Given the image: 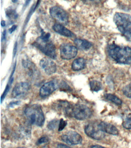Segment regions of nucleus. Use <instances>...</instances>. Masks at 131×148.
I'll list each match as a JSON object with an SVG mask.
<instances>
[{
  "label": "nucleus",
  "instance_id": "2",
  "mask_svg": "<svg viewBox=\"0 0 131 148\" xmlns=\"http://www.w3.org/2000/svg\"><path fill=\"white\" fill-rule=\"evenodd\" d=\"M114 22L123 35L131 42V16L124 13L117 12L113 17Z\"/></svg>",
  "mask_w": 131,
  "mask_h": 148
},
{
  "label": "nucleus",
  "instance_id": "12",
  "mask_svg": "<svg viewBox=\"0 0 131 148\" xmlns=\"http://www.w3.org/2000/svg\"><path fill=\"white\" fill-rule=\"evenodd\" d=\"M57 88V83L54 81H51L43 84L40 89V96L42 98H45L50 95Z\"/></svg>",
  "mask_w": 131,
  "mask_h": 148
},
{
  "label": "nucleus",
  "instance_id": "27",
  "mask_svg": "<svg viewBox=\"0 0 131 148\" xmlns=\"http://www.w3.org/2000/svg\"><path fill=\"white\" fill-rule=\"evenodd\" d=\"M10 89V84H8L5 88L4 92H3V94L2 95L1 97V103H2L3 101L4 100V98L6 97V95H7L8 92H9V90Z\"/></svg>",
  "mask_w": 131,
  "mask_h": 148
},
{
  "label": "nucleus",
  "instance_id": "18",
  "mask_svg": "<svg viewBox=\"0 0 131 148\" xmlns=\"http://www.w3.org/2000/svg\"><path fill=\"white\" fill-rule=\"evenodd\" d=\"M105 97L107 100L114 103L117 105H121L122 103V101L118 97L111 94H107L105 95Z\"/></svg>",
  "mask_w": 131,
  "mask_h": 148
},
{
  "label": "nucleus",
  "instance_id": "7",
  "mask_svg": "<svg viewBox=\"0 0 131 148\" xmlns=\"http://www.w3.org/2000/svg\"><path fill=\"white\" fill-rule=\"evenodd\" d=\"M61 139L63 142L69 145L80 144L82 141L81 135L76 132L70 131L66 134L62 135Z\"/></svg>",
  "mask_w": 131,
  "mask_h": 148
},
{
  "label": "nucleus",
  "instance_id": "25",
  "mask_svg": "<svg viewBox=\"0 0 131 148\" xmlns=\"http://www.w3.org/2000/svg\"><path fill=\"white\" fill-rule=\"evenodd\" d=\"M67 125V121L64 120L63 119L60 120L59 125H58V131H61Z\"/></svg>",
  "mask_w": 131,
  "mask_h": 148
},
{
  "label": "nucleus",
  "instance_id": "19",
  "mask_svg": "<svg viewBox=\"0 0 131 148\" xmlns=\"http://www.w3.org/2000/svg\"><path fill=\"white\" fill-rule=\"evenodd\" d=\"M90 85L91 89L94 91H98L102 88V83L98 81H92L90 83Z\"/></svg>",
  "mask_w": 131,
  "mask_h": 148
},
{
  "label": "nucleus",
  "instance_id": "16",
  "mask_svg": "<svg viewBox=\"0 0 131 148\" xmlns=\"http://www.w3.org/2000/svg\"><path fill=\"white\" fill-rule=\"evenodd\" d=\"M22 64L25 68L28 69L29 73L31 76L37 75V69L33 62L27 60H24L22 61Z\"/></svg>",
  "mask_w": 131,
  "mask_h": 148
},
{
  "label": "nucleus",
  "instance_id": "5",
  "mask_svg": "<svg viewBox=\"0 0 131 148\" xmlns=\"http://www.w3.org/2000/svg\"><path fill=\"white\" fill-rule=\"evenodd\" d=\"M84 130L87 136L94 139L102 140L105 136L104 132L100 129L98 124L94 123L88 124L85 127Z\"/></svg>",
  "mask_w": 131,
  "mask_h": 148
},
{
  "label": "nucleus",
  "instance_id": "1",
  "mask_svg": "<svg viewBox=\"0 0 131 148\" xmlns=\"http://www.w3.org/2000/svg\"><path fill=\"white\" fill-rule=\"evenodd\" d=\"M108 51L110 56L118 63L131 64V48L128 46L111 44Z\"/></svg>",
  "mask_w": 131,
  "mask_h": 148
},
{
  "label": "nucleus",
  "instance_id": "21",
  "mask_svg": "<svg viewBox=\"0 0 131 148\" xmlns=\"http://www.w3.org/2000/svg\"><path fill=\"white\" fill-rule=\"evenodd\" d=\"M59 122L57 119L51 120L48 123V127L50 130H54L59 125Z\"/></svg>",
  "mask_w": 131,
  "mask_h": 148
},
{
  "label": "nucleus",
  "instance_id": "24",
  "mask_svg": "<svg viewBox=\"0 0 131 148\" xmlns=\"http://www.w3.org/2000/svg\"><path fill=\"white\" fill-rule=\"evenodd\" d=\"M49 138L47 136H43L39 139L37 142V145H41L45 144L49 142Z\"/></svg>",
  "mask_w": 131,
  "mask_h": 148
},
{
  "label": "nucleus",
  "instance_id": "23",
  "mask_svg": "<svg viewBox=\"0 0 131 148\" xmlns=\"http://www.w3.org/2000/svg\"><path fill=\"white\" fill-rule=\"evenodd\" d=\"M123 92L126 97L131 98V86L130 85L126 86L123 89Z\"/></svg>",
  "mask_w": 131,
  "mask_h": 148
},
{
  "label": "nucleus",
  "instance_id": "31",
  "mask_svg": "<svg viewBox=\"0 0 131 148\" xmlns=\"http://www.w3.org/2000/svg\"><path fill=\"white\" fill-rule=\"evenodd\" d=\"M57 147L68 148L70 147L68 146L62 144V143H59V144H58V145H57Z\"/></svg>",
  "mask_w": 131,
  "mask_h": 148
},
{
  "label": "nucleus",
  "instance_id": "4",
  "mask_svg": "<svg viewBox=\"0 0 131 148\" xmlns=\"http://www.w3.org/2000/svg\"><path fill=\"white\" fill-rule=\"evenodd\" d=\"M92 112L90 109L83 104H77L73 105L71 117L77 120H83L90 117Z\"/></svg>",
  "mask_w": 131,
  "mask_h": 148
},
{
  "label": "nucleus",
  "instance_id": "30",
  "mask_svg": "<svg viewBox=\"0 0 131 148\" xmlns=\"http://www.w3.org/2000/svg\"><path fill=\"white\" fill-rule=\"evenodd\" d=\"M17 46H18V43H17V42H16L15 43V44L13 50L14 57V56H15L16 53L17 51Z\"/></svg>",
  "mask_w": 131,
  "mask_h": 148
},
{
  "label": "nucleus",
  "instance_id": "36",
  "mask_svg": "<svg viewBox=\"0 0 131 148\" xmlns=\"http://www.w3.org/2000/svg\"><path fill=\"white\" fill-rule=\"evenodd\" d=\"M31 0H26V3H25V5H27L30 2Z\"/></svg>",
  "mask_w": 131,
  "mask_h": 148
},
{
  "label": "nucleus",
  "instance_id": "32",
  "mask_svg": "<svg viewBox=\"0 0 131 148\" xmlns=\"http://www.w3.org/2000/svg\"><path fill=\"white\" fill-rule=\"evenodd\" d=\"M85 2H97L100 0H82Z\"/></svg>",
  "mask_w": 131,
  "mask_h": 148
},
{
  "label": "nucleus",
  "instance_id": "22",
  "mask_svg": "<svg viewBox=\"0 0 131 148\" xmlns=\"http://www.w3.org/2000/svg\"><path fill=\"white\" fill-rule=\"evenodd\" d=\"M6 14L9 18H16L18 17V15L16 13L15 10L12 9H9L7 10Z\"/></svg>",
  "mask_w": 131,
  "mask_h": 148
},
{
  "label": "nucleus",
  "instance_id": "39",
  "mask_svg": "<svg viewBox=\"0 0 131 148\" xmlns=\"http://www.w3.org/2000/svg\"><path fill=\"white\" fill-rule=\"evenodd\" d=\"M129 85H130V86H131V83H130V84Z\"/></svg>",
  "mask_w": 131,
  "mask_h": 148
},
{
  "label": "nucleus",
  "instance_id": "33",
  "mask_svg": "<svg viewBox=\"0 0 131 148\" xmlns=\"http://www.w3.org/2000/svg\"><path fill=\"white\" fill-rule=\"evenodd\" d=\"M1 25L2 26L4 27L5 26V22L4 21H2L1 22Z\"/></svg>",
  "mask_w": 131,
  "mask_h": 148
},
{
  "label": "nucleus",
  "instance_id": "20",
  "mask_svg": "<svg viewBox=\"0 0 131 148\" xmlns=\"http://www.w3.org/2000/svg\"><path fill=\"white\" fill-rule=\"evenodd\" d=\"M123 126L127 129H131V114H129L123 123Z\"/></svg>",
  "mask_w": 131,
  "mask_h": 148
},
{
  "label": "nucleus",
  "instance_id": "28",
  "mask_svg": "<svg viewBox=\"0 0 131 148\" xmlns=\"http://www.w3.org/2000/svg\"><path fill=\"white\" fill-rule=\"evenodd\" d=\"M20 103H21V101H12L9 104V107L11 108H13L15 106L20 105Z\"/></svg>",
  "mask_w": 131,
  "mask_h": 148
},
{
  "label": "nucleus",
  "instance_id": "9",
  "mask_svg": "<svg viewBox=\"0 0 131 148\" xmlns=\"http://www.w3.org/2000/svg\"><path fill=\"white\" fill-rule=\"evenodd\" d=\"M43 44L36 43V46L45 55L52 59H56L57 55L56 48L52 43L43 41Z\"/></svg>",
  "mask_w": 131,
  "mask_h": 148
},
{
  "label": "nucleus",
  "instance_id": "17",
  "mask_svg": "<svg viewBox=\"0 0 131 148\" xmlns=\"http://www.w3.org/2000/svg\"><path fill=\"white\" fill-rule=\"evenodd\" d=\"M86 62L83 58L76 59L72 64V68L74 71H79L83 69L86 66Z\"/></svg>",
  "mask_w": 131,
  "mask_h": 148
},
{
  "label": "nucleus",
  "instance_id": "8",
  "mask_svg": "<svg viewBox=\"0 0 131 148\" xmlns=\"http://www.w3.org/2000/svg\"><path fill=\"white\" fill-rule=\"evenodd\" d=\"M50 13L52 17L62 24H66L68 21L69 17L66 12L58 6L50 8Z\"/></svg>",
  "mask_w": 131,
  "mask_h": 148
},
{
  "label": "nucleus",
  "instance_id": "29",
  "mask_svg": "<svg viewBox=\"0 0 131 148\" xmlns=\"http://www.w3.org/2000/svg\"><path fill=\"white\" fill-rule=\"evenodd\" d=\"M17 27V25H13V26H12V27L9 29V32H10V34L12 33V32H13L14 31L16 30V29Z\"/></svg>",
  "mask_w": 131,
  "mask_h": 148
},
{
  "label": "nucleus",
  "instance_id": "37",
  "mask_svg": "<svg viewBox=\"0 0 131 148\" xmlns=\"http://www.w3.org/2000/svg\"><path fill=\"white\" fill-rule=\"evenodd\" d=\"M40 1H41V0H38L37 2L36 5L35 7V8H36L37 7V6L39 5V4L40 3Z\"/></svg>",
  "mask_w": 131,
  "mask_h": 148
},
{
  "label": "nucleus",
  "instance_id": "10",
  "mask_svg": "<svg viewBox=\"0 0 131 148\" xmlns=\"http://www.w3.org/2000/svg\"><path fill=\"white\" fill-rule=\"evenodd\" d=\"M31 89V86L27 82H20L15 86L12 91L14 98H20L26 96Z\"/></svg>",
  "mask_w": 131,
  "mask_h": 148
},
{
  "label": "nucleus",
  "instance_id": "6",
  "mask_svg": "<svg viewBox=\"0 0 131 148\" xmlns=\"http://www.w3.org/2000/svg\"><path fill=\"white\" fill-rule=\"evenodd\" d=\"M77 48L71 44L64 43L60 46L61 58L65 60H70L75 58L77 54Z\"/></svg>",
  "mask_w": 131,
  "mask_h": 148
},
{
  "label": "nucleus",
  "instance_id": "11",
  "mask_svg": "<svg viewBox=\"0 0 131 148\" xmlns=\"http://www.w3.org/2000/svg\"><path fill=\"white\" fill-rule=\"evenodd\" d=\"M40 65L45 72L48 75H52L56 72L57 66L51 59L45 57L40 62Z\"/></svg>",
  "mask_w": 131,
  "mask_h": 148
},
{
  "label": "nucleus",
  "instance_id": "34",
  "mask_svg": "<svg viewBox=\"0 0 131 148\" xmlns=\"http://www.w3.org/2000/svg\"><path fill=\"white\" fill-rule=\"evenodd\" d=\"M103 147L102 146H101L100 145H93L91 147Z\"/></svg>",
  "mask_w": 131,
  "mask_h": 148
},
{
  "label": "nucleus",
  "instance_id": "3",
  "mask_svg": "<svg viewBox=\"0 0 131 148\" xmlns=\"http://www.w3.org/2000/svg\"><path fill=\"white\" fill-rule=\"evenodd\" d=\"M24 113L32 124L42 127L44 124L45 117L42 108L38 104L29 105L25 108Z\"/></svg>",
  "mask_w": 131,
  "mask_h": 148
},
{
  "label": "nucleus",
  "instance_id": "15",
  "mask_svg": "<svg viewBox=\"0 0 131 148\" xmlns=\"http://www.w3.org/2000/svg\"><path fill=\"white\" fill-rule=\"evenodd\" d=\"M74 43L79 49L82 50H87L92 46V44L89 41L81 39H75L74 40Z\"/></svg>",
  "mask_w": 131,
  "mask_h": 148
},
{
  "label": "nucleus",
  "instance_id": "14",
  "mask_svg": "<svg viewBox=\"0 0 131 148\" xmlns=\"http://www.w3.org/2000/svg\"><path fill=\"white\" fill-rule=\"evenodd\" d=\"M54 31L59 34L67 37H73V34L68 29L61 24H56L53 26Z\"/></svg>",
  "mask_w": 131,
  "mask_h": 148
},
{
  "label": "nucleus",
  "instance_id": "26",
  "mask_svg": "<svg viewBox=\"0 0 131 148\" xmlns=\"http://www.w3.org/2000/svg\"><path fill=\"white\" fill-rule=\"evenodd\" d=\"M50 36V34L49 33H46L44 32H42V34L40 38L41 39L44 41H49V39Z\"/></svg>",
  "mask_w": 131,
  "mask_h": 148
},
{
  "label": "nucleus",
  "instance_id": "13",
  "mask_svg": "<svg viewBox=\"0 0 131 148\" xmlns=\"http://www.w3.org/2000/svg\"><path fill=\"white\" fill-rule=\"evenodd\" d=\"M98 126L100 129L104 132L114 135H118V134L117 128L111 124L102 121L98 123Z\"/></svg>",
  "mask_w": 131,
  "mask_h": 148
},
{
  "label": "nucleus",
  "instance_id": "35",
  "mask_svg": "<svg viewBox=\"0 0 131 148\" xmlns=\"http://www.w3.org/2000/svg\"><path fill=\"white\" fill-rule=\"evenodd\" d=\"M3 39H5V36H6V31H4V32L3 33Z\"/></svg>",
  "mask_w": 131,
  "mask_h": 148
},
{
  "label": "nucleus",
  "instance_id": "38",
  "mask_svg": "<svg viewBox=\"0 0 131 148\" xmlns=\"http://www.w3.org/2000/svg\"><path fill=\"white\" fill-rule=\"evenodd\" d=\"M12 2H14V3H16V2L17 1H18V0H12Z\"/></svg>",
  "mask_w": 131,
  "mask_h": 148
}]
</instances>
